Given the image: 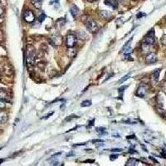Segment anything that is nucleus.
<instances>
[{"instance_id": "f257e3e1", "label": "nucleus", "mask_w": 166, "mask_h": 166, "mask_svg": "<svg viewBox=\"0 0 166 166\" xmlns=\"http://www.w3.org/2000/svg\"><path fill=\"white\" fill-rule=\"evenodd\" d=\"M35 58H36V52L34 47L32 45H28L27 47V61L28 64L33 66L35 63Z\"/></svg>"}, {"instance_id": "f03ea898", "label": "nucleus", "mask_w": 166, "mask_h": 166, "mask_svg": "<svg viewBox=\"0 0 166 166\" xmlns=\"http://www.w3.org/2000/svg\"><path fill=\"white\" fill-rule=\"evenodd\" d=\"M86 26L89 32H97L98 31V26H97V23L95 20H93L92 19H88L87 21L86 22Z\"/></svg>"}, {"instance_id": "7ed1b4c3", "label": "nucleus", "mask_w": 166, "mask_h": 166, "mask_svg": "<svg viewBox=\"0 0 166 166\" xmlns=\"http://www.w3.org/2000/svg\"><path fill=\"white\" fill-rule=\"evenodd\" d=\"M23 17L24 21H26L27 23H32L35 20V15L33 14V12L29 9L25 10L23 12Z\"/></svg>"}, {"instance_id": "20e7f679", "label": "nucleus", "mask_w": 166, "mask_h": 166, "mask_svg": "<svg viewBox=\"0 0 166 166\" xmlns=\"http://www.w3.org/2000/svg\"><path fill=\"white\" fill-rule=\"evenodd\" d=\"M77 37L73 33H70L67 36L66 43H67V46L68 47H72L75 46L77 44Z\"/></svg>"}, {"instance_id": "39448f33", "label": "nucleus", "mask_w": 166, "mask_h": 166, "mask_svg": "<svg viewBox=\"0 0 166 166\" xmlns=\"http://www.w3.org/2000/svg\"><path fill=\"white\" fill-rule=\"evenodd\" d=\"M155 42V32H154V31L152 30L151 32H150L147 35H146V37L145 38V43L146 45L150 46V45H153Z\"/></svg>"}, {"instance_id": "423d86ee", "label": "nucleus", "mask_w": 166, "mask_h": 166, "mask_svg": "<svg viewBox=\"0 0 166 166\" xmlns=\"http://www.w3.org/2000/svg\"><path fill=\"white\" fill-rule=\"evenodd\" d=\"M146 92H147V88L145 85H140L139 86L138 89L136 91V95L139 97H144L146 95Z\"/></svg>"}, {"instance_id": "0eeeda50", "label": "nucleus", "mask_w": 166, "mask_h": 166, "mask_svg": "<svg viewBox=\"0 0 166 166\" xmlns=\"http://www.w3.org/2000/svg\"><path fill=\"white\" fill-rule=\"evenodd\" d=\"M0 100L4 102H9L10 101L9 95L4 89H0Z\"/></svg>"}, {"instance_id": "6e6552de", "label": "nucleus", "mask_w": 166, "mask_h": 166, "mask_svg": "<svg viewBox=\"0 0 166 166\" xmlns=\"http://www.w3.org/2000/svg\"><path fill=\"white\" fill-rule=\"evenodd\" d=\"M157 61V56L155 53H153V52H150L149 53L146 57H145V62L147 63H154Z\"/></svg>"}, {"instance_id": "1a4fd4ad", "label": "nucleus", "mask_w": 166, "mask_h": 166, "mask_svg": "<svg viewBox=\"0 0 166 166\" xmlns=\"http://www.w3.org/2000/svg\"><path fill=\"white\" fill-rule=\"evenodd\" d=\"M8 119H9V116H8L7 112L0 110V124H4L5 122H7Z\"/></svg>"}, {"instance_id": "9d476101", "label": "nucleus", "mask_w": 166, "mask_h": 166, "mask_svg": "<svg viewBox=\"0 0 166 166\" xmlns=\"http://www.w3.org/2000/svg\"><path fill=\"white\" fill-rule=\"evenodd\" d=\"M105 4L112 9H116L118 7V0H105Z\"/></svg>"}, {"instance_id": "9b49d317", "label": "nucleus", "mask_w": 166, "mask_h": 166, "mask_svg": "<svg viewBox=\"0 0 166 166\" xmlns=\"http://www.w3.org/2000/svg\"><path fill=\"white\" fill-rule=\"evenodd\" d=\"M70 13H71V14L73 16L74 18H76L79 13L78 8H77L76 5H72V8L70 9Z\"/></svg>"}, {"instance_id": "f8f14e48", "label": "nucleus", "mask_w": 166, "mask_h": 166, "mask_svg": "<svg viewBox=\"0 0 166 166\" xmlns=\"http://www.w3.org/2000/svg\"><path fill=\"white\" fill-rule=\"evenodd\" d=\"M67 54L70 57H74L76 56V54H77V50L74 48L73 47H68V49L67 51Z\"/></svg>"}, {"instance_id": "ddd939ff", "label": "nucleus", "mask_w": 166, "mask_h": 166, "mask_svg": "<svg viewBox=\"0 0 166 166\" xmlns=\"http://www.w3.org/2000/svg\"><path fill=\"white\" fill-rule=\"evenodd\" d=\"M100 15L101 17L103 19H110L111 17V14L109 11H106V10H102L100 12Z\"/></svg>"}, {"instance_id": "4468645a", "label": "nucleus", "mask_w": 166, "mask_h": 166, "mask_svg": "<svg viewBox=\"0 0 166 166\" xmlns=\"http://www.w3.org/2000/svg\"><path fill=\"white\" fill-rule=\"evenodd\" d=\"M139 161L137 160H135L134 158H131V159H130L128 160V161L126 162V164H125V165L127 166H135L138 165Z\"/></svg>"}, {"instance_id": "2eb2a0df", "label": "nucleus", "mask_w": 166, "mask_h": 166, "mask_svg": "<svg viewBox=\"0 0 166 166\" xmlns=\"http://www.w3.org/2000/svg\"><path fill=\"white\" fill-rule=\"evenodd\" d=\"M51 41L55 45H60L61 43H62V38H61V37L53 36V37H51Z\"/></svg>"}, {"instance_id": "dca6fc26", "label": "nucleus", "mask_w": 166, "mask_h": 166, "mask_svg": "<svg viewBox=\"0 0 166 166\" xmlns=\"http://www.w3.org/2000/svg\"><path fill=\"white\" fill-rule=\"evenodd\" d=\"M32 1V5L35 7V8H37L38 9H40L42 8V0H31Z\"/></svg>"}, {"instance_id": "f3484780", "label": "nucleus", "mask_w": 166, "mask_h": 166, "mask_svg": "<svg viewBox=\"0 0 166 166\" xmlns=\"http://www.w3.org/2000/svg\"><path fill=\"white\" fill-rule=\"evenodd\" d=\"M160 69L155 70V71L153 72V77H154V79H155V81H158L159 77H160Z\"/></svg>"}, {"instance_id": "a211bd4d", "label": "nucleus", "mask_w": 166, "mask_h": 166, "mask_svg": "<svg viewBox=\"0 0 166 166\" xmlns=\"http://www.w3.org/2000/svg\"><path fill=\"white\" fill-rule=\"evenodd\" d=\"M81 106H82V107H87V106H92V102L91 101H84V102H82V104H81Z\"/></svg>"}, {"instance_id": "6ab92c4d", "label": "nucleus", "mask_w": 166, "mask_h": 166, "mask_svg": "<svg viewBox=\"0 0 166 166\" xmlns=\"http://www.w3.org/2000/svg\"><path fill=\"white\" fill-rule=\"evenodd\" d=\"M130 75H131V73H129V74H127L126 76H124V77H122V78L120 79V81H119V83L120 84H121V83H123L124 82H125L127 79H129L130 78Z\"/></svg>"}, {"instance_id": "aec40b11", "label": "nucleus", "mask_w": 166, "mask_h": 166, "mask_svg": "<svg viewBox=\"0 0 166 166\" xmlns=\"http://www.w3.org/2000/svg\"><path fill=\"white\" fill-rule=\"evenodd\" d=\"M97 132L101 133V134H106V128H103V127H100V128H97Z\"/></svg>"}, {"instance_id": "412c9836", "label": "nucleus", "mask_w": 166, "mask_h": 166, "mask_svg": "<svg viewBox=\"0 0 166 166\" xmlns=\"http://www.w3.org/2000/svg\"><path fill=\"white\" fill-rule=\"evenodd\" d=\"M46 19V15H45V14H41V15H40V17H39V18H38V20H39V22H43V20H44V19Z\"/></svg>"}, {"instance_id": "4be33fe9", "label": "nucleus", "mask_w": 166, "mask_h": 166, "mask_svg": "<svg viewBox=\"0 0 166 166\" xmlns=\"http://www.w3.org/2000/svg\"><path fill=\"white\" fill-rule=\"evenodd\" d=\"M124 124H136V121H135V120H124Z\"/></svg>"}, {"instance_id": "5701e85b", "label": "nucleus", "mask_w": 166, "mask_h": 166, "mask_svg": "<svg viewBox=\"0 0 166 166\" xmlns=\"http://www.w3.org/2000/svg\"><path fill=\"white\" fill-rule=\"evenodd\" d=\"M4 107H5L4 102H3V101L0 100V110H1V109H4Z\"/></svg>"}, {"instance_id": "b1692460", "label": "nucleus", "mask_w": 166, "mask_h": 166, "mask_svg": "<svg viewBox=\"0 0 166 166\" xmlns=\"http://www.w3.org/2000/svg\"><path fill=\"white\" fill-rule=\"evenodd\" d=\"M117 158H118V155H111V157H110L111 160H114L117 159Z\"/></svg>"}, {"instance_id": "393cba45", "label": "nucleus", "mask_w": 166, "mask_h": 166, "mask_svg": "<svg viewBox=\"0 0 166 166\" xmlns=\"http://www.w3.org/2000/svg\"><path fill=\"white\" fill-rule=\"evenodd\" d=\"M141 16H145V14H142V13H140L136 15V17H137V19H140V18H142Z\"/></svg>"}, {"instance_id": "a878e982", "label": "nucleus", "mask_w": 166, "mask_h": 166, "mask_svg": "<svg viewBox=\"0 0 166 166\" xmlns=\"http://www.w3.org/2000/svg\"><path fill=\"white\" fill-rule=\"evenodd\" d=\"M4 9L2 8V7H0V18L4 15Z\"/></svg>"}, {"instance_id": "bb28decb", "label": "nucleus", "mask_w": 166, "mask_h": 166, "mask_svg": "<svg viewBox=\"0 0 166 166\" xmlns=\"http://www.w3.org/2000/svg\"><path fill=\"white\" fill-rule=\"evenodd\" d=\"M127 88V87L125 86V87H120V89H119V92H124V89H126Z\"/></svg>"}, {"instance_id": "cd10ccee", "label": "nucleus", "mask_w": 166, "mask_h": 166, "mask_svg": "<svg viewBox=\"0 0 166 166\" xmlns=\"http://www.w3.org/2000/svg\"><path fill=\"white\" fill-rule=\"evenodd\" d=\"M163 91L166 93V82L164 83V85H163Z\"/></svg>"}, {"instance_id": "c85d7f7f", "label": "nucleus", "mask_w": 166, "mask_h": 166, "mask_svg": "<svg viewBox=\"0 0 166 166\" xmlns=\"http://www.w3.org/2000/svg\"><path fill=\"white\" fill-rule=\"evenodd\" d=\"M112 150V151H119V152H120L122 150H121V149H113V150Z\"/></svg>"}, {"instance_id": "c756f323", "label": "nucleus", "mask_w": 166, "mask_h": 166, "mask_svg": "<svg viewBox=\"0 0 166 166\" xmlns=\"http://www.w3.org/2000/svg\"><path fill=\"white\" fill-rule=\"evenodd\" d=\"M70 155H74V153L73 152H72V153H69V154H68V155H67V156L69 157Z\"/></svg>"}, {"instance_id": "7c9ffc66", "label": "nucleus", "mask_w": 166, "mask_h": 166, "mask_svg": "<svg viewBox=\"0 0 166 166\" xmlns=\"http://www.w3.org/2000/svg\"><path fill=\"white\" fill-rule=\"evenodd\" d=\"M88 2H91V3H92V2H96L97 0H87Z\"/></svg>"}, {"instance_id": "2f4dec72", "label": "nucleus", "mask_w": 166, "mask_h": 166, "mask_svg": "<svg viewBox=\"0 0 166 166\" xmlns=\"http://www.w3.org/2000/svg\"><path fill=\"white\" fill-rule=\"evenodd\" d=\"M0 80H1V75H0Z\"/></svg>"}, {"instance_id": "473e14b6", "label": "nucleus", "mask_w": 166, "mask_h": 166, "mask_svg": "<svg viewBox=\"0 0 166 166\" xmlns=\"http://www.w3.org/2000/svg\"><path fill=\"white\" fill-rule=\"evenodd\" d=\"M0 2H1V0H0Z\"/></svg>"}, {"instance_id": "72a5a7b5", "label": "nucleus", "mask_w": 166, "mask_h": 166, "mask_svg": "<svg viewBox=\"0 0 166 166\" xmlns=\"http://www.w3.org/2000/svg\"><path fill=\"white\" fill-rule=\"evenodd\" d=\"M120 1H121V0H120Z\"/></svg>"}]
</instances>
